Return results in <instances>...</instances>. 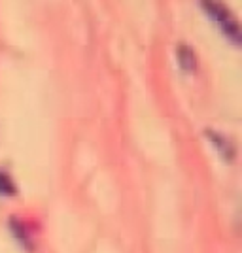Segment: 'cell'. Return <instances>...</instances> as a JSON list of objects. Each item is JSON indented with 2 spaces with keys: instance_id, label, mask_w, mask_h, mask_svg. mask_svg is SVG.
<instances>
[{
  "instance_id": "4",
  "label": "cell",
  "mask_w": 242,
  "mask_h": 253,
  "mask_svg": "<svg viewBox=\"0 0 242 253\" xmlns=\"http://www.w3.org/2000/svg\"><path fill=\"white\" fill-rule=\"evenodd\" d=\"M13 193H15V185L11 178L4 170H0V195H13Z\"/></svg>"
},
{
  "instance_id": "3",
  "label": "cell",
  "mask_w": 242,
  "mask_h": 253,
  "mask_svg": "<svg viewBox=\"0 0 242 253\" xmlns=\"http://www.w3.org/2000/svg\"><path fill=\"white\" fill-rule=\"evenodd\" d=\"M176 59H178V64L182 70H193L195 68V53H193V49H191L190 45H178V49H176Z\"/></svg>"
},
{
  "instance_id": "1",
  "label": "cell",
  "mask_w": 242,
  "mask_h": 253,
  "mask_svg": "<svg viewBox=\"0 0 242 253\" xmlns=\"http://www.w3.org/2000/svg\"><path fill=\"white\" fill-rule=\"evenodd\" d=\"M200 6H202V10L208 13V17L220 27L221 32H223L229 40H233L235 43L241 42V29H239V23H237V19L233 17V13L227 10L223 4H220V2H200Z\"/></svg>"
},
{
  "instance_id": "2",
  "label": "cell",
  "mask_w": 242,
  "mask_h": 253,
  "mask_svg": "<svg viewBox=\"0 0 242 253\" xmlns=\"http://www.w3.org/2000/svg\"><path fill=\"white\" fill-rule=\"evenodd\" d=\"M204 134H206V138L210 140L212 146H214V148L218 149L221 155L225 157V161H231L233 155H235V148H233V144L227 140V138L218 134V132H214V130H206Z\"/></svg>"
}]
</instances>
